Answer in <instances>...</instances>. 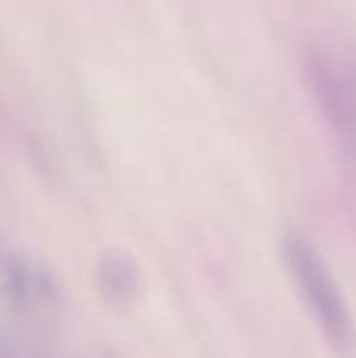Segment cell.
Segmentation results:
<instances>
[{"label":"cell","instance_id":"1","mask_svg":"<svg viewBox=\"0 0 356 358\" xmlns=\"http://www.w3.org/2000/svg\"><path fill=\"white\" fill-rule=\"evenodd\" d=\"M304 78L338 157L356 185V48L340 40L311 42Z\"/></svg>","mask_w":356,"mask_h":358},{"label":"cell","instance_id":"2","mask_svg":"<svg viewBox=\"0 0 356 358\" xmlns=\"http://www.w3.org/2000/svg\"><path fill=\"white\" fill-rule=\"evenodd\" d=\"M281 254L290 279L325 342L340 352H350L356 344L355 321L319 248L302 231L290 229L281 237Z\"/></svg>","mask_w":356,"mask_h":358}]
</instances>
